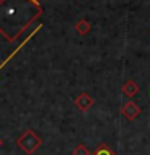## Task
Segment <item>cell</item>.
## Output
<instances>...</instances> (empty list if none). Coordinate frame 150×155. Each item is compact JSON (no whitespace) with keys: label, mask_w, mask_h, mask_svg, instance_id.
<instances>
[{"label":"cell","mask_w":150,"mask_h":155,"mask_svg":"<svg viewBox=\"0 0 150 155\" xmlns=\"http://www.w3.org/2000/svg\"><path fill=\"white\" fill-rule=\"evenodd\" d=\"M16 144H18V147L21 149L23 152H26L28 155H32L42 145V139L39 137V136L34 133L32 129H26L16 139Z\"/></svg>","instance_id":"1"},{"label":"cell","mask_w":150,"mask_h":155,"mask_svg":"<svg viewBox=\"0 0 150 155\" xmlns=\"http://www.w3.org/2000/svg\"><path fill=\"white\" fill-rule=\"evenodd\" d=\"M140 111H142V110H140V108L134 104L132 100H129V102H126V104H124L123 107H121L119 113L123 115L128 121H134V120L140 115Z\"/></svg>","instance_id":"2"},{"label":"cell","mask_w":150,"mask_h":155,"mask_svg":"<svg viewBox=\"0 0 150 155\" xmlns=\"http://www.w3.org/2000/svg\"><path fill=\"white\" fill-rule=\"evenodd\" d=\"M74 104H76V107L79 110H82V111H87L92 107V104H94V99L87 94V92H82V94H79L74 99Z\"/></svg>","instance_id":"3"},{"label":"cell","mask_w":150,"mask_h":155,"mask_svg":"<svg viewBox=\"0 0 150 155\" xmlns=\"http://www.w3.org/2000/svg\"><path fill=\"white\" fill-rule=\"evenodd\" d=\"M121 91H123V94L126 97H129V99H131V97H134V95L139 94V86L135 84L132 79H128L123 84V87H121Z\"/></svg>","instance_id":"4"},{"label":"cell","mask_w":150,"mask_h":155,"mask_svg":"<svg viewBox=\"0 0 150 155\" xmlns=\"http://www.w3.org/2000/svg\"><path fill=\"white\" fill-rule=\"evenodd\" d=\"M90 28H92V24L87 21V19H79V21L76 23V26H74L76 32L79 34V36H86V34H89Z\"/></svg>","instance_id":"5"},{"label":"cell","mask_w":150,"mask_h":155,"mask_svg":"<svg viewBox=\"0 0 150 155\" xmlns=\"http://www.w3.org/2000/svg\"><path fill=\"white\" fill-rule=\"evenodd\" d=\"M92 155H116V153H115L106 144H100L99 147H97V150H95V152L92 153Z\"/></svg>","instance_id":"6"},{"label":"cell","mask_w":150,"mask_h":155,"mask_svg":"<svg viewBox=\"0 0 150 155\" xmlns=\"http://www.w3.org/2000/svg\"><path fill=\"white\" fill-rule=\"evenodd\" d=\"M73 155H92V152L84 144H77L74 147V150H73Z\"/></svg>","instance_id":"7"},{"label":"cell","mask_w":150,"mask_h":155,"mask_svg":"<svg viewBox=\"0 0 150 155\" xmlns=\"http://www.w3.org/2000/svg\"><path fill=\"white\" fill-rule=\"evenodd\" d=\"M32 3H36V5H39V0H31Z\"/></svg>","instance_id":"8"},{"label":"cell","mask_w":150,"mask_h":155,"mask_svg":"<svg viewBox=\"0 0 150 155\" xmlns=\"http://www.w3.org/2000/svg\"><path fill=\"white\" fill-rule=\"evenodd\" d=\"M2 3H3V0H0V5H2Z\"/></svg>","instance_id":"9"},{"label":"cell","mask_w":150,"mask_h":155,"mask_svg":"<svg viewBox=\"0 0 150 155\" xmlns=\"http://www.w3.org/2000/svg\"><path fill=\"white\" fill-rule=\"evenodd\" d=\"M148 34H150V32H148Z\"/></svg>","instance_id":"10"}]
</instances>
